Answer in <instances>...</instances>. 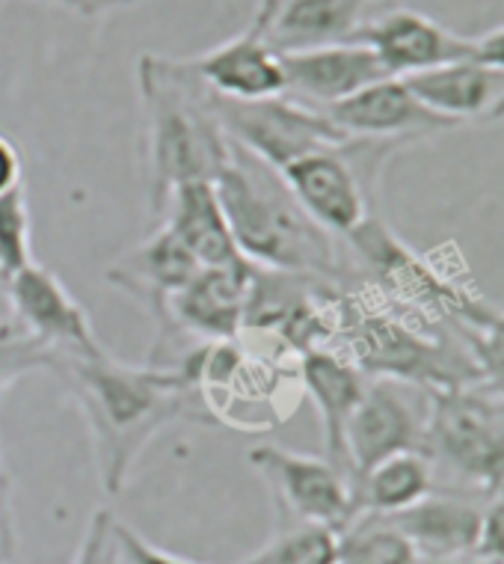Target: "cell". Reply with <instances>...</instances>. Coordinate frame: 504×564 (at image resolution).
<instances>
[{"label":"cell","mask_w":504,"mask_h":564,"mask_svg":"<svg viewBox=\"0 0 504 564\" xmlns=\"http://www.w3.org/2000/svg\"><path fill=\"white\" fill-rule=\"evenodd\" d=\"M336 341L344 345L341 354L371 380H398L427 392L481 387V375L463 341L448 345L442 336H430L353 294L341 301Z\"/></svg>","instance_id":"4"},{"label":"cell","mask_w":504,"mask_h":564,"mask_svg":"<svg viewBox=\"0 0 504 564\" xmlns=\"http://www.w3.org/2000/svg\"><path fill=\"white\" fill-rule=\"evenodd\" d=\"M0 494H3V469H0Z\"/></svg>","instance_id":"34"},{"label":"cell","mask_w":504,"mask_h":564,"mask_svg":"<svg viewBox=\"0 0 504 564\" xmlns=\"http://www.w3.org/2000/svg\"><path fill=\"white\" fill-rule=\"evenodd\" d=\"M190 354L178 366H128L107 350L48 360V371L66 383L87 419L98 481L107 497L125 490L140 455L166 425L194 413L208 416L196 390Z\"/></svg>","instance_id":"1"},{"label":"cell","mask_w":504,"mask_h":564,"mask_svg":"<svg viewBox=\"0 0 504 564\" xmlns=\"http://www.w3.org/2000/svg\"><path fill=\"white\" fill-rule=\"evenodd\" d=\"M113 544H117L119 564H202L182 558V555L175 553H166V550L155 546L152 541H146L136 529L119 523V520L113 523Z\"/></svg>","instance_id":"28"},{"label":"cell","mask_w":504,"mask_h":564,"mask_svg":"<svg viewBox=\"0 0 504 564\" xmlns=\"http://www.w3.org/2000/svg\"><path fill=\"white\" fill-rule=\"evenodd\" d=\"M0 285L10 301V324H15L30 341H36L48 354V360L92 357L105 350L84 306L68 294L57 273H51L48 268L33 262Z\"/></svg>","instance_id":"9"},{"label":"cell","mask_w":504,"mask_h":564,"mask_svg":"<svg viewBox=\"0 0 504 564\" xmlns=\"http://www.w3.org/2000/svg\"><path fill=\"white\" fill-rule=\"evenodd\" d=\"M199 271L202 264L196 262L185 243L161 226L107 268V282L149 310L155 324H161L169 297L182 292Z\"/></svg>","instance_id":"16"},{"label":"cell","mask_w":504,"mask_h":564,"mask_svg":"<svg viewBox=\"0 0 504 564\" xmlns=\"http://www.w3.org/2000/svg\"><path fill=\"white\" fill-rule=\"evenodd\" d=\"M425 564H493L481 555H465V558H446V562H425Z\"/></svg>","instance_id":"33"},{"label":"cell","mask_w":504,"mask_h":564,"mask_svg":"<svg viewBox=\"0 0 504 564\" xmlns=\"http://www.w3.org/2000/svg\"><path fill=\"white\" fill-rule=\"evenodd\" d=\"M374 0H273L267 42L276 54H300L353 42Z\"/></svg>","instance_id":"20"},{"label":"cell","mask_w":504,"mask_h":564,"mask_svg":"<svg viewBox=\"0 0 504 564\" xmlns=\"http://www.w3.org/2000/svg\"><path fill=\"white\" fill-rule=\"evenodd\" d=\"M213 191L246 262L264 271L344 280L336 238L303 212L280 170L262 158L232 143Z\"/></svg>","instance_id":"3"},{"label":"cell","mask_w":504,"mask_h":564,"mask_svg":"<svg viewBox=\"0 0 504 564\" xmlns=\"http://www.w3.org/2000/svg\"><path fill=\"white\" fill-rule=\"evenodd\" d=\"M353 42L369 45L377 54L388 78H413L430 68L472 59V40L457 36L425 12L395 7L380 12L357 30Z\"/></svg>","instance_id":"12"},{"label":"cell","mask_w":504,"mask_h":564,"mask_svg":"<svg viewBox=\"0 0 504 564\" xmlns=\"http://www.w3.org/2000/svg\"><path fill=\"white\" fill-rule=\"evenodd\" d=\"M33 264L30 243V205L24 187L0 196V282Z\"/></svg>","instance_id":"26"},{"label":"cell","mask_w":504,"mask_h":564,"mask_svg":"<svg viewBox=\"0 0 504 564\" xmlns=\"http://www.w3.org/2000/svg\"><path fill=\"white\" fill-rule=\"evenodd\" d=\"M324 113L348 137L388 140V143H404V147L457 128L451 119L439 117L427 105H421L404 78L377 80Z\"/></svg>","instance_id":"14"},{"label":"cell","mask_w":504,"mask_h":564,"mask_svg":"<svg viewBox=\"0 0 504 564\" xmlns=\"http://www.w3.org/2000/svg\"><path fill=\"white\" fill-rule=\"evenodd\" d=\"M282 75H285L282 96L315 110L332 108L344 98L357 96L359 89L388 78L377 54L362 42H339L300 54H282Z\"/></svg>","instance_id":"15"},{"label":"cell","mask_w":504,"mask_h":564,"mask_svg":"<svg viewBox=\"0 0 504 564\" xmlns=\"http://www.w3.org/2000/svg\"><path fill=\"white\" fill-rule=\"evenodd\" d=\"M434 490H437V469L427 460L425 452H401L380 460L377 467H371L353 485L357 517L401 514L430 497Z\"/></svg>","instance_id":"22"},{"label":"cell","mask_w":504,"mask_h":564,"mask_svg":"<svg viewBox=\"0 0 504 564\" xmlns=\"http://www.w3.org/2000/svg\"><path fill=\"white\" fill-rule=\"evenodd\" d=\"M21 187V155L10 137L0 134V196Z\"/></svg>","instance_id":"31"},{"label":"cell","mask_w":504,"mask_h":564,"mask_svg":"<svg viewBox=\"0 0 504 564\" xmlns=\"http://www.w3.org/2000/svg\"><path fill=\"white\" fill-rule=\"evenodd\" d=\"M0 564H10V529L0 532Z\"/></svg>","instance_id":"32"},{"label":"cell","mask_w":504,"mask_h":564,"mask_svg":"<svg viewBox=\"0 0 504 564\" xmlns=\"http://www.w3.org/2000/svg\"><path fill=\"white\" fill-rule=\"evenodd\" d=\"M113 523H117V517L107 508H96L72 564H119L117 544H113Z\"/></svg>","instance_id":"27"},{"label":"cell","mask_w":504,"mask_h":564,"mask_svg":"<svg viewBox=\"0 0 504 564\" xmlns=\"http://www.w3.org/2000/svg\"><path fill=\"white\" fill-rule=\"evenodd\" d=\"M421 452L460 487L493 499L504 490V401L481 387L430 390Z\"/></svg>","instance_id":"5"},{"label":"cell","mask_w":504,"mask_h":564,"mask_svg":"<svg viewBox=\"0 0 504 564\" xmlns=\"http://www.w3.org/2000/svg\"><path fill=\"white\" fill-rule=\"evenodd\" d=\"M213 110L234 147L262 158L273 170H285L297 158L348 140V134L332 126L324 110L300 105L288 96L241 101L213 93Z\"/></svg>","instance_id":"7"},{"label":"cell","mask_w":504,"mask_h":564,"mask_svg":"<svg viewBox=\"0 0 504 564\" xmlns=\"http://www.w3.org/2000/svg\"><path fill=\"white\" fill-rule=\"evenodd\" d=\"M339 564H425V558L386 517L359 514L339 532Z\"/></svg>","instance_id":"23"},{"label":"cell","mask_w":504,"mask_h":564,"mask_svg":"<svg viewBox=\"0 0 504 564\" xmlns=\"http://www.w3.org/2000/svg\"><path fill=\"white\" fill-rule=\"evenodd\" d=\"M250 467L271 487L288 525H327L341 532L357 517L353 481L327 457L297 455L280 446H252Z\"/></svg>","instance_id":"8"},{"label":"cell","mask_w":504,"mask_h":564,"mask_svg":"<svg viewBox=\"0 0 504 564\" xmlns=\"http://www.w3.org/2000/svg\"><path fill=\"white\" fill-rule=\"evenodd\" d=\"M407 383L369 378L365 395L353 410L344 431L350 478L357 485L371 467L401 452H421L425 437V408L409 399Z\"/></svg>","instance_id":"11"},{"label":"cell","mask_w":504,"mask_h":564,"mask_svg":"<svg viewBox=\"0 0 504 564\" xmlns=\"http://www.w3.org/2000/svg\"><path fill=\"white\" fill-rule=\"evenodd\" d=\"M404 143L348 137L344 143L318 149L280 170L294 199L332 238H350L374 217L380 173Z\"/></svg>","instance_id":"6"},{"label":"cell","mask_w":504,"mask_h":564,"mask_svg":"<svg viewBox=\"0 0 504 564\" xmlns=\"http://www.w3.org/2000/svg\"><path fill=\"white\" fill-rule=\"evenodd\" d=\"M386 520L398 525L425 562H446V558L478 555L484 508L465 499L463 494L434 490L430 497Z\"/></svg>","instance_id":"19"},{"label":"cell","mask_w":504,"mask_h":564,"mask_svg":"<svg viewBox=\"0 0 504 564\" xmlns=\"http://www.w3.org/2000/svg\"><path fill=\"white\" fill-rule=\"evenodd\" d=\"M252 271L255 264L243 262L234 268H202L196 273L166 303L152 360L164 348H178L182 339H202L208 345L238 339L246 322Z\"/></svg>","instance_id":"10"},{"label":"cell","mask_w":504,"mask_h":564,"mask_svg":"<svg viewBox=\"0 0 504 564\" xmlns=\"http://www.w3.org/2000/svg\"><path fill=\"white\" fill-rule=\"evenodd\" d=\"M300 383L318 408L324 457L350 478L344 431L353 410L365 395L369 378L339 348H315L300 354ZM353 481V478H350Z\"/></svg>","instance_id":"17"},{"label":"cell","mask_w":504,"mask_h":564,"mask_svg":"<svg viewBox=\"0 0 504 564\" xmlns=\"http://www.w3.org/2000/svg\"><path fill=\"white\" fill-rule=\"evenodd\" d=\"M404 80L421 105H427L439 117L451 119L454 126L504 119L502 68L484 66L478 59H460L451 66L430 68Z\"/></svg>","instance_id":"18"},{"label":"cell","mask_w":504,"mask_h":564,"mask_svg":"<svg viewBox=\"0 0 504 564\" xmlns=\"http://www.w3.org/2000/svg\"><path fill=\"white\" fill-rule=\"evenodd\" d=\"M271 12L273 0H259L250 24L238 36L220 42L217 48H208L199 57H187L196 75L205 80V87L213 89L217 96L241 101L285 93L282 57L267 42Z\"/></svg>","instance_id":"13"},{"label":"cell","mask_w":504,"mask_h":564,"mask_svg":"<svg viewBox=\"0 0 504 564\" xmlns=\"http://www.w3.org/2000/svg\"><path fill=\"white\" fill-rule=\"evenodd\" d=\"M164 226L202 268H234L246 259L232 238L213 182H185L166 199Z\"/></svg>","instance_id":"21"},{"label":"cell","mask_w":504,"mask_h":564,"mask_svg":"<svg viewBox=\"0 0 504 564\" xmlns=\"http://www.w3.org/2000/svg\"><path fill=\"white\" fill-rule=\"evenodd\" d=\"M42 3H54V7H63L75 15H84V19H101L107 12L136 7L140 0H42Z\"/></svg>","instance_id":"30"},{"label":"cell","mask_w":504,"mask_h":564,"mask_svg":"<svg viewBox=\"0 0 504 564\" xmlns=\"http://www.w3.org/2000/svg\"><path fill=\"white\" fill-rule=\"evenodd\" d=\"M472 59L504 72V24L486 30V33L472 40Z\"/></svg>","instance_id":"29"},{"label":"cell","mask_w":504,"mask_h":564,"mask_svg":"<svg viewBox=\"0 0 504 564\" xmlns=\"http://www.w3.org/2000/svg\"><path fill=\"white\" fill-rule=\"evenodd\" d=\"M238 564H339V532L327 525H285L271 544Z\"/></svg>","instance_id":"24"},{"label":"cell","mask_w":504,"mask_h":564,"mask_svg":"<svg viewBox=\"0 0 504 564\" xmlns=\"http://www.w3.org/2000/svg\"><path fill=\"white\" fill-rule=\"evenodd\" d=\"M457 333L481 375V390L504 401V310H490L481 322Z\"/></svg>","instance_id":"25"},{"label":"cell","mask_w":504,"mask_h":564,"mask_svg":"<svg viewBox=\"0 0 504 564\" xmlns=\"http://www.w3.org/2000/svg\"><path fill=\"white\" fill-rule=\"evenodd\" d=\"M136 93L149 208L161 217L175 187L217 178L232 155V140L213 110V93L190 59L143 54L136 59Z\"/></svg>","instance_id":"2"}]
</instances>
